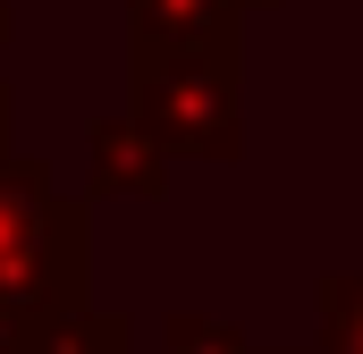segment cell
Wrapping results in <instances>:
<instances>
[{
	"label": "cell",
	"instance_id": "obj_1",
	"mask_svg": "<svg viewBox=\"0 0 363 354\" xmlns=\"http://www.w3.org/2000/svg\"><path fill=\"white\" fill-rule=\"evenodd\" d=\"M85 312V211L43 161L0 152V338Z\"/></svg>",
	"mask_w": 363,
	"mask_h": 354
},
{
	"label": "cell",
	"instance_id": "obj_2",
	"mask_svg": "<svg viewBox=\"0 0 363 354\" xmlns=\"http://www.w3.org/2000/svg\"><path fill=\"white\" fill-rule=\"evenodd\" d=\"M237 42H135V118L169 161H228L237 152Z\"/></svg>",
	"mask_w": 363,
	"mask_h": 354
},
{
	"label": "cell",
	"instance_id": "obj_3",
	"mask_svg": "<svg viewBox=\"0 0 363 354\" xmlns=\"http://www.w3.org/2000/svg\"><path fill=\"white\" fill-rule=\"evenodd\" d=\"M85 152H93V185H101V194H161V185H169V152L152 144V127H144L135 110L101 118L85 135Z\"/></svg>",
	"mask_w": 363,
	"mask_h": 354
},
{
	"label": "cell",
	"instance_id": "obj_4",
	"mask_svg": "<svg viewBox=\"0 0 363 354\" xmlns=\"http://www.w3.org/2000/svg\"><path fill=\"white\" fill-rule=\"evenodd\" d=\"M135 42H237V0H127Z\"/></svg>",
	"mask_w": 363,
	"mask_h": 354
},
{
	"label": "cell",
	"instance_id": "obj_5",
	"mask_svg": "<svg viewBox=\"0 0 363 354\" xmlns=\"http://www.w3.org/2000/svg\"><path fill=\"white\" fill-rule=\"evenodd\" d=\"M34 354H127V329L118 321H93V312H60L43 329H26Z\"/></svg>",
	"mask_w": 363,
	"mask_h": 354
},
{
	"label": "cell",
	"instance_id": "obj_6",
	"mask_svg": "<svg viewBox=\"0 0 363 354\" xmlns=\"http://www.w3.org/2000/svg\"><path fill=\"white\" fill-rule=\"evenodd\" d=\"M321 354H363V278H321Z\"/></svg>",
	"mask_w": 363,
	"mask_h": 354
},
{
	"label": "cell",
	"instance_id": "obj_7",
	"mask_svg": "<svg viewBox=\"0 0 363 354\" xmlns=\"http://www.w3.org/2000/svg\"><path fill=\"white\" fill-rule=\"evenodd\" d=\"M169 354H254L228 321H169Z\"/></svg>",
	"mask_w": 363,
	"mask_h": 354
},
{
	"label": "cell",
	"instance_id": "obj_8",
	"mask_svg": "<svg viewBox=\"0 0 363 354\" xmlns=\"http://www.w3.org/2000/svg\"><path fill=\"white\" fill-rule=\"evenodd\" d=\"M0 152H9V85H0Z\"/></svg>",
	"mask_w": 363,
	"mask_h": 354
},
{
	"label": "cell",
	"instance_id": "obj_9",
	"mask_svg": "<svg viewBox=\"0 0 363 354\" xmlns=\"http://www.w3.org/2000/svg\"><path fill=\"white\" fill-rule=\"evenodd\" d=\"M0 354H34V346H26V338H0Z\"/></svg>",
	"mask_w": 363,
	"mask_h": 354
},
{
	"label": "cell",
	"instance_id": "obj_10",
	"mask_svg": "<svg viewBox=\"0 0 363 354\" xmlns=\"http://www.w3.org/2000/svg\"><path fill=\"white\" fill-rule=\"evenodd\" d=\"M0 42H9V0H0Z\"/></svg>",
	"mask_w": 363,
	"mask_h": 354
},
{
	"label": "cell",
	"instance_id": "obj_11",
	"mask_svg": "<svg viewBox=\"0 0 363 354\" xmlns=\"http://www.w3.org/2000/svg\"><path fill=\"white\" fill-rule=\"evenodd\" d=\"M237 8H262V0H237Z\"/></svg>",
	"mask_w": 363,
	"mask_h": 354
}]
</instances>
